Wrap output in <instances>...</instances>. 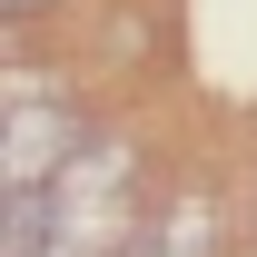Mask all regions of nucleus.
<instances>
[{
  "mask_svg": "<svg viewBox=\"0 0 257 257\" xmlns=\"http://www.w3.org/2000/svg\"><path fill=\"white\" fill-rule=\"evenodd\" d=\"M79 109L50 99L40 79H10V139H0V188H50L69 159H79Z\"/></svg>",
  "mask_w": 257,
  "mask_h": 257,
  "instance_id": "obj_2",
  "label": "nucleus"
},
{
  "mask_svg": "<svg viewBox=\"0 0 257 257\" xmlns=\"http://www.w3.org/2000/svg\"><path fill=\"white\" fill-rule=\"evenodd\" d=\"M50 198H60V257H128V149L119 139H89L50 178Z\"/></svg>",
  "mask_w": 257,
  "mask_h": 257,
  "instance_id": "obj_1",
  "label": "nucleus"
},
{
  "mask_svg": "<svg viewBox=\"0 0 257 257\" xmlns=\"http://www.w3.org/2000/svg\"><path fill=\"white\" fill-rule=\"evenodd\" d=\"M208 247H218V208H208V198H178V208L159 218V237L128 247V257H208Z\"/></svg>",
  "mask_w": 257,
  "mask_h": 257,
  "instance_id": "obj_3",
  "label": "nucleus"
}]
</instances>
